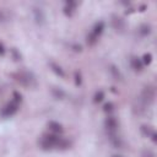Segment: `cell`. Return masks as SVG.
Instances as JSON below:
<instances>
[{
  "instance_id": "6da1fadb",
  "label": "cell",
  "mask_w": 157,
  "mask_h": 157,
  "mask_svg": "<svg viewBox=\"0 0 157 157\" xmlns=\"http://www.w3.org/2000/svg\"><path fill=\"white\" fill-rule=\"evenodd\" d=\"M38 145L42 150H45V151H49L53 148L66 150L70 147V141L56 134H44L38 140Z\"/></svg>"
},
{
  "instance_id": "7a4b0ae2",
  "label": "cell",
  "mask_w": 157,
  "mask_h": 157,
  "mask_svg": "<svg viewBox=\"0 0 157 157\" xmlns=\"http://www.w3.org/2000/svg\"><path fill=\"white\" fill-rule=\"evenodd\" d=\"M13 78L23 87H32L36 85V76L33 75V72L27 70H22L13 74Z\"/></svg>"
},
{
  "instance_id": "3957f363",
  "label": "cell",
  "mask_w": 157,
  "mask_h": 157,
  "mask_svg": "<svg viewBox=\"0 0 157 157\" xmlns=\"http://www.w3.org/2000/svg\"><path fill=\"white\" fill-rule=\"evenodd\" d=\"M155 97H156V90L153 86H146L142 92H141V97H140V102L142 103L144 107L146 105H151L155 102Z\"/></svg>"
},
{
  "instance_id": "277c9868",
  "label": "cell",
  "mask_w": 157,
  "mask_h": 157,
  "mask_svg": "<svg viewBox=\"0 0 157 157\" xmlns=\"http://www.w3.org/2000/svg\"><path fill=\"white\" fill-rule=\"evenodd\" d=\"M103 29H104V22H103V21L97 22V23L93 26V28H92V31L90 32V34L87 36V43H88L90 45L96 44V42L98 40V38H99V36L102 34Z\"/></svg>"
},
{
  "instance_id": "5b68a950",
  "label": "cell",
  "mask_w": 157,
  "mask_h": 157,
  "mask_svg": "<svg viewBox=\"0 0 157 157\" xmlns=\"http://www.w3.org/2000/svg\"><path fill=\"white\" fill-rule=\"evenodd\" d=\"M18 102H16V101H11V102H9L2 109H1V117H4V118H9V117H11V115H13L17 110H18Z\"/></svg>"
},
{
  "instance_id": "8992f818",
  "label": "cell",
  "mask_w": 157,
  "mask_h": 157,
  "mask_svg": "<svg viewBox=\"0 0 157 157\" xmlns=\"http://www.w3.org/2000/svg\"><path fill=\"white\" fill-rule=\"evenodd\" d=\"M112 26H113V28H114L117 32H119V33H123L124 29L126 28L125 21H124L120 16H118V15L112 16Z\"/></svg>"
},
{
  "instance_id": "52a82bcc",
  "label": "cell",
  "mask_w": 157,
  "mask_h": 157,
  "mask_svg": "<svg viewBox=\"0 0 157 157\" xmlns=\"http://www.w3.org/2000/svg\"><path fill=\"white\" fill-rule=\"evenodd\" d=\"M32 12H33V18H34L36 23L39 25V26H43V25L45 23V13H44L43 9H40V7H34Z\"/></svg>"
},
{
  "instance_id": "ba28073f",
  "label": "cell",
  "mask_w": 157,
  "mask_h": 157,
  "mask_svg": "<svg viewBox=\"0 0 157 157\" xmlns=\"http://www.w3.org/2000/svg\"><path fill=\"white\" fill-rule=\"evenodd\" d=\"M104 126L109 132H117V129H118V120L117 118L114 117H108L105 120H104Z\"/></svg>"
},
{
  "instance_id": "9c48e42d",
  "label": "cell",
  "mask_w": 157,
  "mask_h": 157,
  "mask_svg": "<svg viewBox=\"0 0 157 157\" xmlns=\"http://www.w3.org/2000/svg\"><path fill=\"white\" fill-rule=\"evenodd\" d=\"M108 139H109V142L112 144V146L114 148H121L123 145H124V142H123L121 137L118 135V132H109Z\"/></svg>"
},
{
  "instance_id": "30bf717a",
  "label": "cell",
  "mask_w": 157,
  "mask_h": 157,
  "mask_svg": "<svg viewBox=\"0 0 157 157\" xmlns=\"http://www.w3.org/2000/svg\"><path fill=\"white\" fill-rule=\"evenodd\" d=\"M141 132L145 136L151 137L153 142H157V135H156V131H155V129L152 126H150V125H142L141 126Z\"/></svg>"
},
{
  "instance_id": "8fae6325",
  "label": "cell",
  "mask_w": 157,
  "mask_h": 157,
  "mask_svg": "<svg viewBox=\"0 0 157 157\" xmlns=\"http://www.w3.org/2000/svg\"><path fill=\"white\" fill-rule=\"evenodd\" d=\"M130 65H131V67H132L135 71H141L142 67H144V64H142L141 59H140V58H136V56H132V58L130 59Z\"/></svg>"
},
{
  "instance_id": "7c38bea8",
  "label": "cell",
  "mask_w": 157,
  "mask_h": 157,
  "mask_svg": "<svg viewBox=\"0 0 157 157\" xmlns=\"http://www.w3.org/2000/svg\"><path fill=\"white\" fill-rule=\"evenodd\" d=\"M48 128L53 134H61L63 132V126L58 121H49L48 123Z\"/></svg>"
},
{
  "instance_id": "4fadbf2b",
  "label": "cell",
  "mask_w": 157,
  "mask_h": 157,
  "mask_svg": "<svg viewBox=\"0 0 157 157\" xmlns=\"http://www.w3.org/2000/svg\"><path fill=\"white\" fill-rule=\"evenodd\" d=\"M76 2L75 1H66V5H65V7H64V12H65V15H67V16H71L72 15V12H74V9L76 7Z\"/></svg>"
},
{
  "instance_id": "5bb4252c",
  "label": "cell",
  "mask_w": 157,
  "mask_h": 157,
  "mask_svg": "<svg viewBox=\"0 0 157 157\" xmlns=\"http://www.w3.org/2000/svg\"><path fill=\"white\" fill-rule=\"evenodd\" d=\"M52 94L54 96V98L56 99H63L65 97V92L60 88V87H53L52 88Z\"/></svg>"
},
{
  "instance_id": "9a60e30c",
  "label": "cell",
  "mask_w": 157,
  "mask_h": 157,
  "mask_svg": "<svg viewBox=\"0 0 157 157\" xmlns=\"http://www.w3.org/2000/svg\"><path fill=\"white\" fill-rule=\"evenodd\" d=\"M49 65H50V69H52V70H53L58 76H60V77H64V76H65L64 70H63L58 64H55V63H50Z\"/></svg>"
},
{
  "instance_id": "2e32d148",
  "label": "cell",
  "mask_w": 157,
  "mask_h": 157,
  "mask_svg": "<svg viewBox=\"0 0 157 157\" xmlns=\"http://www.w3.org/2000/svg\"><path fill=\"white\" fill-rule=\"evenodd\" d=\"M109 71H110L112 76H113L115 80H121V78H123V76H121V74H120V71H119V69H118L117 66H114V65H110V67H109Z\"/></svg>"
},
{
  "instance_id": "e0dca14e",
  "label": "cell",
  "mask_w": 157,
  "mask_h": 157,
  "mask_svg": "<svg viewBox=\"0 0 157 157\" xmlns=\"http://www.w3.org/2000/svg\"><path fill=\"white\" fill-rule=\"evenodd\" d=\"M139 32H140V34L144 36V37H145V36H148V34L151 33V26L147 25V23H144V25L140 26Z\"/></svg>"
},
{
  "instance_id": "ac0fdd59",
  "label": "cell",
  "mask_w": 157,
  "mask_h": 157,
  "mask_svg": "<svg viewBox=\"0 0 157 157\" xmlns=\"http://www.w3.org/2000/svg\"><path fill=\"white\" fill-rule=\"evenodd\" d=\"M103 98H104V92L103 91H98V92H96V94L93 97V101L96 103H99V102L103 101Z\"/></svg>"
},
{
  "instance_id": "d6986e66",
  "label": "cell",
  "mask_w": 157,
  "mask_h": 157,
  "mask_svg": "<svg viewBox=\"0 0 157 157\" xmlns=\"http://www.w3.org/2000/svg\"><path fill=\"white\" fill-rule=\"evenodd\" d=\"M142 64H146V65H148L151 61H152V55L151 54H145L144 56H142Z\"/></svg>"
},
{
  "instance_id": "ffe728a7",
  "label": "cell",
  "mask_w": 157,
  "mask_h": 157,
  "mask_svg": "<svg viewBox=\"0 0 157 157\" xmlns=\"http://www.w3.org/2000/svg\"><path fill=\"white\" fill-rule=\"evenodd\" d=\"M113 109H114V104L110 103V102H108V103H105V104L103 105V110H104V112H108V113H109V112H112Z\"/></svg>"
},
{
  "instance_id": "44dd1931",
  "label": "cell",
  "mask_w": 157,
  "mask_h": 157,
  "mask_svg": "<svg viewBox=\"0 0 157 157\" xmlns=\"http://www.w3.org/2000/svg\"><path fill=\"white\" fill-rule=\"evenodd\" d=\"M11 53H12V58H13L15 60H21V54L17 52V49H16V48L11 49Z\"/></svg>"
},
{
  "instance_id": "7402d4cb",
  "label": "cell",
  "mask_w": 157,
  "mask_h": 157,
  "mask_svg": "<svg viewBox=\"0 0 157 157\" xmlns=\"http://www.w3.org/2000/svg\"><path fill=\"white\" fill-rule=\"evenodd\" d=\"M141 156H142V157H156L155 153H153L151 150H147V148L142 151V155H141Z\"/></svg>"
},
{
  "instance_id": "603a6c76",
  "label": "cell",
  "mask_w": 157,
  "mask_h": 157,
  "mask_svg": "<svg viewBox=\"0 0 157 157\" xmlns=\"http://www.w3.org/2000/svg\"><path fill=\"white\" fill-rule=\"evenodd\" d=\"M75 82H76V85H81V75L78 71L75 72Z\"/></svg>"
},
{
  "instance_id": "cb8c5ba5",
  "label": "cell",
  "mask_w": 157,
  "mask_h": 157,
  "mask_svg": "<svg viewBox=\"0 0 157 157\" xmlns=\"http://www.w3.org/2000/svg\"><path fill=\"white\" fill-rule=\"evenodd\" d=\"M13 101H16V102H21L22 101V96L18 93V92H13Z\"/></svg>"
},
{
  "instance_id": "d4e9b609",
  "label": "cell",
  "mask_w": 157,
  "mask_h": 157,
  "mask_svg": "<svg viewBox=\"0 0 157 157\" xmlns=\"http://www.w3.org/2000/svg\"><path fill=\"white\" fill-rule=\"evenodd\" d=\"M5 52H6V50H5V47H4V44L0 42V55L4 56V55H5Z\"/></svg>"
},
{
  "instance_id": "484cf974",
  "label": "cell",
  "mask_w": 157,
  "mask_h": 157,
  "mask_svg": "<svg viewBox=\"0 0 157 157\" xmlns=\"http://www.w3.org/2000/svg\"><path fill=\"white\" fill-rule=\"evenodd\" d=\"M72 48H74V50H75V52H81V49H82V47H81L80 44H74V45H72Z\"/></svg>"
},
{
  "instance_id": "4316f807",
  "label": "cell",
  "mask_w": 157,
  "mask_h": 157,
  "mask_svg": "<svg viewBox=\"0 0 157 157\" xmlns=\"http://www.w3.org/2000/svg\"><path fill=\"white\" fill-rule=\"evenodd\" d=\"M2 20H4V13H2V11L0 10V22H1Z\"/></svg>"
},
{
  "instance_id": "83f0119b",
  "label": "cell",
  "mask_w": 157,
  "mask_h": 157,
  "mask_svg": "<svg viewBox=\"0 0 157 157\" xmlns=\"http://www.w3.org/2000/svg\"><path fill=\"white\" fill-rule=\"evenodd\" d=\"M113 157H121V156H113Z\"/></svg>"
}]
</instances>
